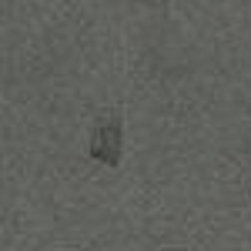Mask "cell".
<instances>
[{
  "instance_id": "cell-1",
  "label": "cell",
  "mask_w": 251,
  "mask_h": 251,
  "mask_svg": "<svg viewBox=\"0 0 251 251\" xmlns=\"http://www.w3.org/2000/svg\"><path fill=\"white\" fill-rule=\"evenodd\" d=\"M117 131H121V127H117L114 121L104 124V127L97 131V141L91 144V154L100 157V161H107V164H117V141H121Z\"/></svg>"
}]
</instances>
